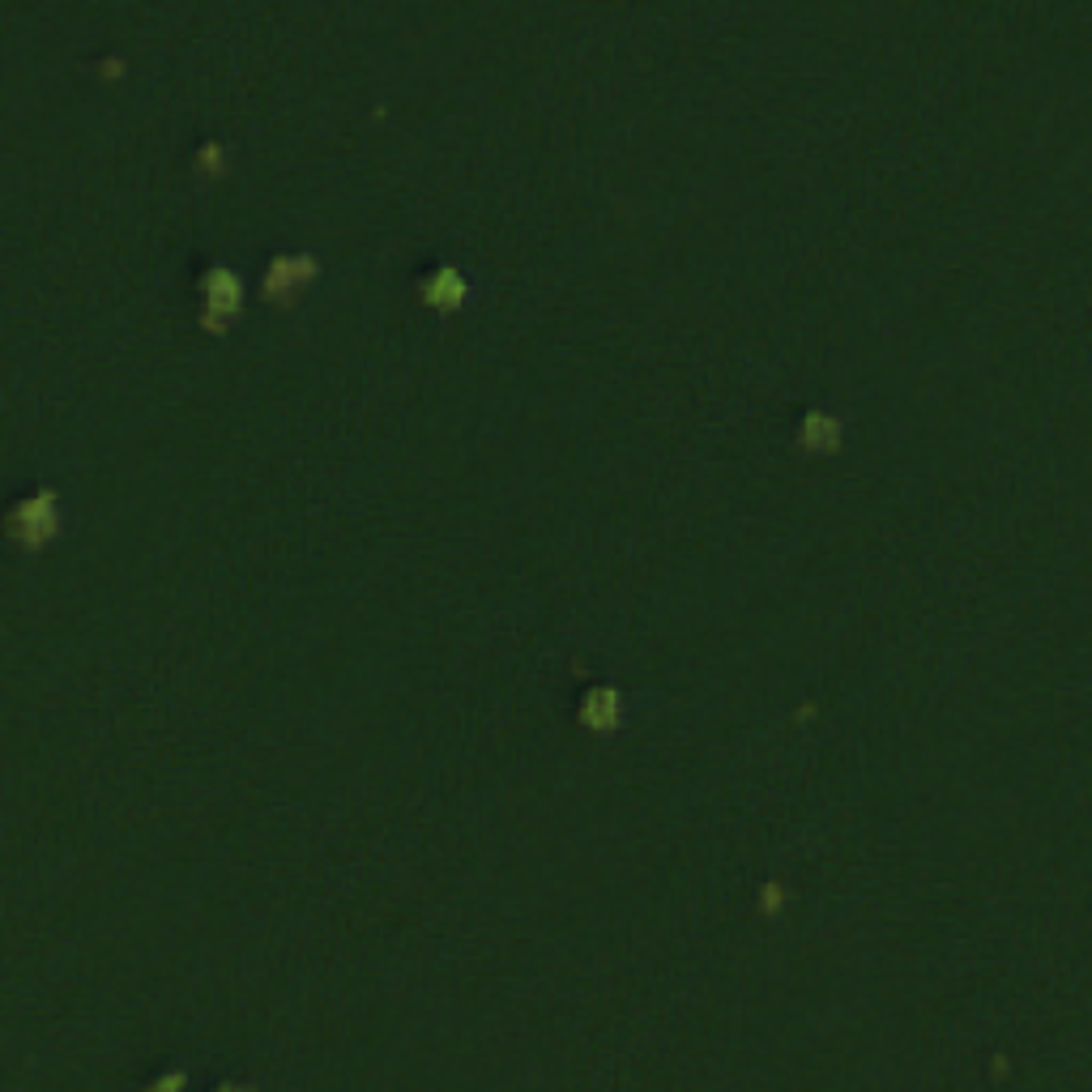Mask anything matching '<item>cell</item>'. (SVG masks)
<instances>
[{"instance_id":"cell-1","label":"cell","mask_w":1092,"mask_h":1092,"mask_svg":"<svg viewBox=\"0 0 1092 1092\" xmlns=\"http://www.w3.org/2000/svg\"><path fill=\"white\" fill-rule=\"evenodd\" d=\"M205 290H210L218 312H235V307H240V282H235L226 269H213L210 278H205Z\"/></svg>"}]
</instances>
